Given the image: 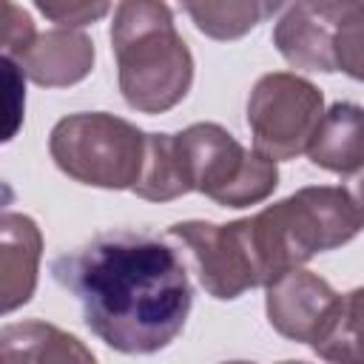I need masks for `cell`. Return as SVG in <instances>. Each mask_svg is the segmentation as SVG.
I'll return each instance as SVG.
<instances>
[{"label": "cell", "mask_w": 364, "mask_h": 364, "mask_svg": "<svg viewBox=\"0 0 364 364\" xmlns=\"http://www.w3.org/2000/svg\"><path fill=\"white\" fill-rule=\"evenodd\" d=\"M51 273L77 296L88 330L119 353L168 347L193 304L179 253L142 230L100 233L54 259Z\"/></svg>", "instance_id": "obj_1"}, {"label": "cell", "mask_w": 364, "mask_h": 364, "mask_svg": "<svg viewBox=\"0 0 364 364\" xmlns=\"http://www.w3.org/2000/svg\"><path fill=\"white\" fill-rule=\"evenodd\" d=\"M256 284L301 267L316 253L336 250L358 236L361 208L347 188L313 185L239 219Z\"/></svg>", "instance_id": "obj_2"}, {"label": "cell", "mask_w": 364, "mask_h": 364, "mask_svg": "<svg viewBox=\"0 0 364 364\" xmlns=\"http://www.w3.org/2000/svg\"><path fill=\"white\" fill-rule=\"evenodd\" d=\"M119 91L142 114L171 111L193 82V57L162 0H119L111 23Z\"/></svg>", "instance_id": "obj_3"}, {"label": "cell", "mask_w": 364, "mask_h": 364, "mask_svg": "<svg viewBox=\"0 0 364 364\" xmlns=\"http://www.w3.org/2000/svg\"><path fill=\"white\" fill-rule=\"evenodd\" d=\"M171 136L188 193L199 191L216 205L247 208L264 202L279 185L276 162L256 148H242L216 122H196Z\"/></svg>", "instance_id": "obj_4"}, {"label": "cell", "mask_w": 364, "mask_h": 364, "mask_svg": "<svg viewBox=\"0 0 364 364\" xmlns=\"http://www.w3.org/2000/svg\"><path fill=\"white\" fill-rule=\"evenodd\" d=\"M48 151L65 176L105 191H125L142 173L145 134L105 111L71 114L51 128Z\"/></svg>", "instance_id": "obj_5"}, {"label": "cell", "mask_w": 364, "mask_h": 364, "mask_svg": "<svg viewBox=\"0 0 364 364\" xmlns=\"http://www.w3.org/2000/svg\"><path fill=\"white\" fill-rule=\"evenodd\" d=\"M324 114L321 91L290 71H270L256 80L247 100L253 148L273 162L304 154Z\"/></svg>", "instance_id": "obj_6"}, {"label": "cell", "mask_w": 364, "mask_h": 364, "mask_svg": "<svg viewBox=\"0 0 364 364\" xmlns=\"http://www.w3.org/2000/svg\"><path fill=\"white\" fill-rule=\"evenodd\" d=\"M361 26L333 28L313 14H307L299 3H293L273 28V46L279 54L304 71H344L353 80L361 77Z\"/></svg>", "instance_id": "obj_7"}, {"label": "cell", "mask_w": 364, "mask_h": 364, "mask_svg": "<svg viewBox=\"0 0 364 364\" xmlns=\"http://www.w3.org/2000/svg\"><path fill=\"white\" fill-rule=\"evenodd\" d=\"M168 233L191 250L199 267V282L213 299L230 301L239 299L245 290L259 287L236 222L213 225V222L191 219L171 225Z\"/></svg>", "instance_id": "obj_8"}, {"label": "cell", "mask_w": 364, "mask_h": 364, "mask_svg": "<svg viewBox=\"0 0 364 364\" xmlns=\"http://www.w3.org/2000/svg\"><path fill=\"white\" fill-rule=\"evenodd\" d=\"M267 287V318L273 330L290 341L313 344L324 324L333 318L341 296L316 273L293 267L276 276Z\"/></svg>", "instance_id": "obj_9"}, {"label": "cell", "mask_w": 364, "mask_h": 364, "mask_svg": "<svg viewBox=\"0 0 364 364\" xmlns=\"http://www.w3.org/2000/svg\"><path fill=\"white\" fill-rule=\"evenodd\" d=\"M43 259V233L31 216L0 210V316L23 307L34 290Z\"/></svg>", "instance_id": "obj_10"}, {"label": "cell", "mask_w": 364, "mask_h": 364, "mask_svg": "<svg viewBox=\"0 0 364 364\" xmlns=\"http://www.w3.org/2000/svg\"><path fill=\"white\" fill-rule=\"evenodd\" d=\"M23 74L43 88L74 85L94 68V43L80 28H48L34 34V40L17 57Z\"/></svg>", "instance_id": "obj_11"}, {"label": "cell", "mask_w": 364, "mask_h": 364, "mask_svg": "<svg viewBox=\"0 0 364 364\" xmlns=\"http://www.w3.org/2000/svg\"><path fill=\"white\" fill-rule=\"evenodd\" d=\"M307 156L313 165L333 171V173H358L364 165V117L361 108L353 102H336L330 105L310 142Z\"/></svg>", "instance_id": "obj_12"}, {"label": "cell", "mask_w": 364, "mask_h": 364, "mask_svg": "<svg viewBox=\"0 0 364 364\" xmlns=\"http://www.w3.org/2000/svg\"><path fill=\"white\" fill-rule=\"evenodd\" d=\"M0 361H94V353L71 333L46 321H17L0 330Z\"/></svg>", "instance_id": "obj_13"}, {"label": "cell", "mask_w": 364, "mask_h": 364, "mask_svg": "<svg viewBox=\"0 0 364 364\" xmlns=\"http://www.w3.org/2000/svg\"><path fill=\"white\" fill-rule=\"evenodd\" d=\"M131 191L148 202H171L182 193H188L171 134H145L142 173Z\"/></svg>", "instance_id": "obj_14"}, {"label": "cell", "mask_w": 364, "mask_h": 364, "mask_svg": "<svg viewBox=\"0 0 364 364\" xmlns=\"http://www.w3.org/2000/svg\"><path fill=\"white\" fill-rule=\"evenodd\" d=\"M179 6L210 40H239L262 23L256 0H179Z\"/></svg>", "instance_id": "obj_15"}, {"label": "cell", "mask_w": 364, "mask_h": 364, "mask_svg": "<svg viewBox=\"0 0 364 364\" xmlns=\"http://www.w3.org/2000/svg\"><path fill=\"white\" fill-rule=\"evenodd\" d=\"M316 355L327 361H361V290H350L341 296L333 318L310 344Z\"/></svg>", "instance_id": "obj_16"}, {"label": "cell", "mask_w": 364, "mask_h": 364, "mask_svg": "<svg viewBox=\"0 0 364 364\" xmlns=\"http://www.w3.org/2000/svg\"><path fill=\"white\" fill-rule=\"evenodd\" d=\"M26 117V74L11 57H0V145L14 139Z\"/></svg>", "instance_id": "obj_17"}, {"label": "cell", "mask_w": 364, "mask_h": 364, "mask_svg": "<svg viewBox=\"0 0 364 364\" xmlns=\"http://www.w3.org/2000/svg\"><path fill=\"white\" fill-rule=\"evenodd\" d=\"M34 34L31 14L14 0H0V57H20Z\"/></svg>", "instance_id": "obj_18"}, {"label": "cell", "mask_w": 364, "mask_h": 364, "mask_svg": "<svg viewBox=\"0 0 364 364\" xmlns=\"http://www.w3.org/2000/svg\"><path fill=\"white\" fill-rule=\"evenodd\" d=\"M34 6L60 26L80 28L88 23H97L108 14L111 0H34Z\"/></svg>", "instance_id": "obj_19"}, {"label": "cell", "mask_w": 364, "mask_h": 364, "mask_svg": "<svg viewBox=\"0 0 364 364\" xmlns=\"http://www.w3.org/2000/svg\"><path fill=\"white\" fill-rule=\"evenodd\" d=\"M293 3H299L307 14H313L316 20L327 23L333 28H347V26L364 23L361 0H293Z\"/></svg>", "instance_id": "obj_20"}, {"label": "cell", "mask_w": 364, "mask_h": 364, "mask_svg": "<svg viewBox=\"0 0 364 364\" xmlns=\"http://www.w3.org/2000/svg\"><path fill=\"white\" fill-rule=\"evenodd\" d=\"M256 3H259V9H262V20H264V17H270L273 11H279L287 0H256Z\"/></svg>", "instance_id": "obj_21"}]
</instances>
